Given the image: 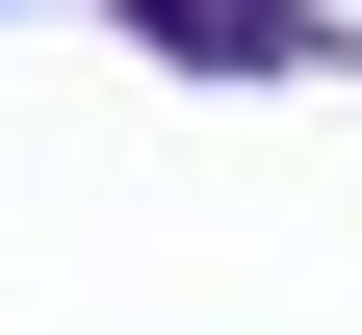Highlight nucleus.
<instances>
[{"label": "nucleus", "mask_w": 362, "mask_h": 335, "mask_svg": "<svg viewBox=\"0 0 362 335\" xmlns=\"http://www.w3.org/2000/svg\"><path fill=\"white\" fill-rule=\"evenodd\" d=\"M129 26H181V52H259V26H285V0H129Z\"/></svg>", "instance_id": "1"}]
</instances>
